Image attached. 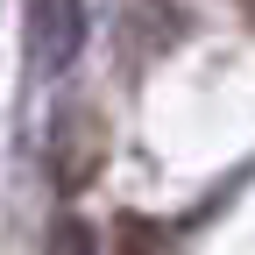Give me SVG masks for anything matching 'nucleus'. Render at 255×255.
<instances>
[{
  "label": "nucleus",
  "instance_id": "obj_1",
  "mask_svg": "<svg viewBox=\"0 0 255 255\" xmlns=\"http://www.w3.org/2000/svg\"><path fill=\"white\" fill-rule=\"evenodd\" d=\"M107 163V121L92 107H64L57 128H50V170H57V191L64 199H78V191L100 177Z\"/></svg>",
  "mask_w": 255,
  "mask_h": 255
},
{
  "label": "nucleus",
  "instance_id": "obj_2",
  "mask_svg": "<svg viewBox=\"0 0 255 255\" xmlns=\"http://www.w3.org/2000/svg\"><path fill=\"white\" fill-rule=\"evenodd\" d=\"M85 43V0H28V64L36 78H57Z\"/></svg>",
  "mask_w": 255,
  "mask_h": 255
},
{
  "label": "nucleus",
  "instance_id": "obj_3",
  "mask_svg": "<svg viewBox=\"0 0 255 255\" xmlns=\"http://www.w3.org/2000/svg\"><path fill=\"white\" fill-rule=\"evenodd\" d=\"M107 255H156V227H142L135 213H121L114 220V248Z\"/></svg>",
  "mask_w": 255,
  "mask_h": 255
},
{
  "label": "nucleus",
  "instance_id": "obj_4",
  "mask_svg": "<svg viewBox=\"0 0 255 255\" xmlns=\"http://www.w3.org/2000/svg\"><path fill=\"white\" fill-rule=\"evenodd\" d=\"M50 255H100V248H92V234H85V220H78V213H64L57 227H50Z\"/></svg>",
  "mask_w": 255,
  "mask_h": 255
},
{
  "label": "nucleus",
  "instance_id": "obj_5",
  "mask_svg": "<svg viewBox=\"0 0 255 255\" xmlns=\"http://www.w3.org/2000/svg\"><path fill=\"white\" fill-rule=\"evenodd\" d=\"M248 14H255V0H248Z\"/></svg>",
  "mask_w": 255,
  "mask_h": 255
}]
</instances>
